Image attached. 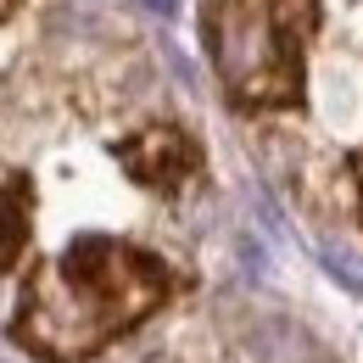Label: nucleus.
Returning <instances> with one entry per match:
<instances>
[{
	"label": "nucleus",
	"mask_w": 363,
	"mask_h": 363,
	"mask_svg": "<svg viewBox=\"0 0 363 363\" xmlns=\"http://www.w3.org/2000/svg\"><path fill=\"white\" fill-rule=\"evenodd\" d=\"M308 0H224L213 11V56L240 101H285L291 95V45L302 40Z\"/></svg>",
	"instance_id": "obj_1"
},
{
	"label": "nucleus",
	"mask_w": 363,
	"mask_h": 363,
	"mask_svg": "<svg viewBox=\"0 0 363 363\" xmlns=\"http://www.w3.org/2000/svg\"><path fill=\"white\" fill-rule=\"evenodd\" d=\"M318 257H324V269L335 274L347 291H358V296H363V257H358V252H347V246H318Z\"/></svg>",
	"instance_id": "obj_2"
},
{
	"label": "nucleus",
	"mask_w": 363,
	"mask_h": 363,
	"mask_svg": "<svg viewBox=\"0 0 363 363\" xmlns=\"http://www.w3.org/2000/svg\"><path fill=\"white\" fill-rule=\"evenodd\" d=\"M140 6H151V11H157V17H168V11H174V6H179V0H140Z\"/></svg>",
	"instance_id": "obj_3"
}]
</instances>
